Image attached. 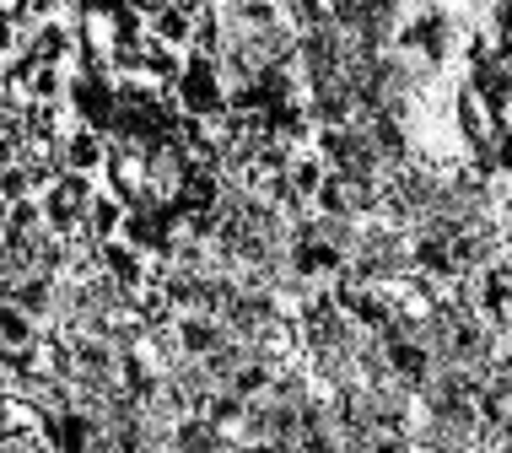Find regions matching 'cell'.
I'll return each instance as SVG.
<instances>
[{
    "mask_svg": "<svg viewBox=\"0 0 512 453\" xmlns=\"http://www.w3.org/2000/svg\"><path fill=\"white\" fill-rule=\"evenodd\" d=\"M60 157H65V168H71V173L103 178V168H108V130H98V125H76V130L60 141Z\"/></svg>",
    "mask_w": 512,
    "mask_h": 453,
    "instance_id": "6da1fadb",
    "label": "cell"
},
{
    "mask_svg": "<svg viewBox=\"0 0 512 453\" xmlns=\"http://www.w3.org/2000/svg\"><path fill=\"white\" fill-rule=\"evenodd\" d=\"M124 216H130V200H124L119 189L98 184V195H92V205H87V227H92V238H98V243L119 238V232H124Z\"/></svg>",
    "mask_w": 512,
    "mask_h": 453,
    "instance_id": "7a4b0ae2",
    "label": "cell"
},
{
    "mask_svg": "<svg viewBox=\"0 0 512 453\" xmlns=\"http://www.w3.org/2000/svg\"><path fill=\"white\" fill-rule=\"evenodd\" d=\"M38 340V313H27L22 302L0 297V346L6 351H27Z\"/></svg>",
    "mask_w": 512,
    "mask_h": 453,
    "instance_id": "3957f363",
    "label": "cell"
},
{
    "mask_svg": "<svg viewBox=\"0 0 512 453\" xmlns=\"http://www.w3.org/2000/svg\"><path fill=\"white\" fill-rule=\"evenodd\" d=\"M146 27L162 38V44H173V49H189V38H195V11L189 6H178V0H168L162 11H151Z\"/></svg>",
    "mask_w": 512,
    "mask_h": 453,
    "instance_id": "277c9868",
    "label": "cell"
},
{
    "mask_svg": "<svg viewBox=\"0 0 512 453\" xmlns=\"http://www.w3.org/2000/svg\"><path fill=\"white\" fill-rule=\"evenodd\" d=\"M0 195L6 200H27V195H38V178L22 168V162H11V168H0Z\"/></svg>",
    "mask_w": 512,
    "mask_h": 453,
    "instance_id": "5b68a950",
    "label": "cell"
}]
</instances>
